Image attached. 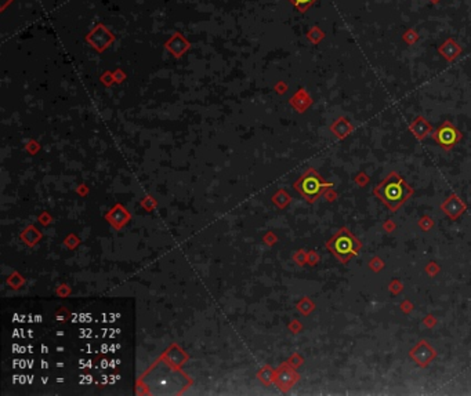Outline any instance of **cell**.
Wrapping results in <instances>:
<instances>
[{
    "label": "cell",
    "instance_id": "obj_1",
    "mask_svg": "<svg viewBox=\"0 0 471 396\" xmlns=\"http://www.w3.org/2000/svg\"><path fill=\"white\" fill-rule=\"evenodd\" d=\"M413 194V188L408 185L397 171L389 173V176L373 188L374 196L384 203L391 213H397Z\"/></svg>",
    "mask_w": 471,
    "mask_h": 396
},
{
    "label": "cell",
    "instance_id": "obj_2",
    "mask_svg": "<svg viewBox=\"0 0 471 396\" xmlns=\"http://www.w3.org/2000/svg\"><path fill=\"white\" fill-rule=\"evenodd\" d=\"M326 249L341 264H347L362 249V242L357 239L348 228L343 226L326 242Z\"/></svg>",
    "mask_w": 471,
    "mask_h": 396
},
{
    "label": "cell",
    "instance_id": "obj_3",
    "mask_svg": "<svg viewBox=\"0 0 471 396\" xmlns=\"http://www.w3.org/2000/svg\"><path fill=\"white\" fill-rule=\"evenodd\" d=\"M330 188H332V182L324 181V178L312 169H309L296 184V189L309 203L315 202L321 195Z\"/></svg>",
    "mask_w": 471,
    "mask_h": 396
},
{
    "label": "cell",
    "instance_id": "obj_4",
    "mask_svg": "<svg viewBox=\"0 0 471 396\" xmlns=\"http://www.w3.org/2000/svg\"><path fill=\"white\" fill-rule=\"evenodd\" d=\"M431 138L444 151H452L463 138V133L456 127L451 120L442 121L437 130L431 133Z\"/></svg>",
    "mask_w": 471,
    "mask_h": 396
},
{
    "label": "cell",
    "instance_id": "obj_5",
    "mask_svg": "<svg viewBox=\"0 0 471 396\" xmlns=\"http://www.w3.org/2000/svg\"><path fill=\"white\" fill-rule=\"evenodd\" d=\"M409 357H410L419 367L426 369V367L437 357V352H435V349L429 344V341L420 339V341L409 351Z\"/></svg>",
    "mask_w": 471,
    "mask_h": 396
},
{
    "label": "cell",
    "instance_id": "obj_6",
    "mask_svg": "<svg viewBox=\"0 0 471 396\" xmlns=\"http://www.w3.org/2000/svg\"><path fill=\"white\" fill-rule=\"evenodd\" d=\"M441 210H442V213L447 216L448 218L455 221V219H457L460 216H463L464 213H466L467 206H466V203H464L457 195L451 194L447 199L442 202V204H441Z\"/></svg>",
    "mask_w": 471,
    "mask_h": 396
},
{
    "label": "cell",
    "instance_id": "obj_7",
    "mask_svg": "<svg viewBox=\"0 0 471 396\" xmlns=\"http://www.w3.org/2000/svg\"><path fill=\"white\" fill-rule=\"evenodd\" d=\"M437 51H438L439 56L442 57L445 61H448V62H453V61H456L459 57L462 56L463 49H462V46L459 44V41L456 40V39H453V38H448L447 40H444L441 44H439Z\"/></svg>",
    "mask_w": 471,
    "mask_h": 396
},
{
    "label": "cell",
    "instance_id": "obj_8",
    "mask_svg": "<svg viewBox=\"0 0 471 396\" xmlns=\"http://www.w3.org/2000/svg\"><path fill=\"white\" fill-rule=\"evenodd\" d=\"M409 131L412 133V136H413L416 139L423 141L424 138H427L431 133H432V126H431L430 121L427 120L424 116L419 115V116H416L413 120L410 121Z\"/></svg>",
    "mask_w": 471,
    "mask_h": 396
},
{
    "label": "cell",
    "instance_id": "obj_9",
    "mask_svg": "<svg viewBox=\"0 0 471 396\" xmlns=\"http://www.w3.org/2000/svg\"><path fill=\"white\" fill-rule=\"evenodd\" d=\"M330 131H332L339 139H344V138L348 137L349 134L354 131V126H352V123H351L346 116H340V118H337V119L332 123Z\"/></svg>",
    "mask_w": 471,
    "mask_h": 396
},
{
    "label": "cell",
    "instance_id": "obj_10",
    "mask_svg": "<svg viewBox=\"0 0 471 396\" xmlns=\"http://www.w3.org/2000/svg\"><path fill=\"white\" fill-rule=\"evenodd\" d=\"M402 40L405 41L408 46H413L420 40V35L414 28H408L405 32L402 33Z\"/></svg>",
    "mask_w": 471,
    "mask_h": 396
},
{
    "label": "cell",
    "instance_id": "obj_11",
    "mask_svg": "<svg viewBox=\"0 0 471 396\" xmlns=\"http://www.w3.org/2000/svg\"><path fill=\"white\" fill-rule=\"evenodd\" d=\"M307 36H308L309 40L317 44V43H319V41H321L322 39H324V38H325V33H324V31H322V29H321L319 26H314V28H312V29L309 31Z\"/></svg>",
    "mask_w": 471,
    "mask_h": 396
},
{
    "label": "cell",
    "instance_id": "obj_12",
    "mask_svg": "<svg viewBox=\"0 0 471 396\" xmlns=\"http://www.w3.org/2000/svg\"><path fill=\"white\" fill-rule=\"evenodd\" d=\"M417 225H419V228L422 229L423 232H429L434 226V221L429 216H423L422 218L417 221Z\"/></svg>",
    "mask_w": 471,
    "mask_h": 396
},
{
    "label": "cell",
    "instance_id": "obj_13",
    "mask_svg": "<svg viewBox=\"0 0 471 396\" xmlns=\"http://www.w3.org/2000/svg\"><path fill=\"white\" fill-rule=\"evenodd\" d=\"M290 1L300 10L301 13H304V11H307V8H308L309 6H312L317 0H290Z\"/></svg>",
    "mask_w": 471,
    "mask_h": 396
},
{
    "label": "cell",
    "instance_id": "obj_14",
    "mask_svg": "<svg viewBox=\"0 0 471 396\" xmlns=\"http://www.w3.org/2000/svg\"><path fill=\"white\" fill-rule=\"evenodd\" d=\"M369 268H370L373 272H380L383 268H384V261L376 256V257H373V258L369 261Z\"/></svg>",
    "mask_w": 471,
    "mask_h": 396
},
{
    "label": "cell",
    "instance_id": "obj_15",
    "mask_svg": "<svg viewBox=\"0 0 471 396\" xmlns=\"http://www.w3.org/2000/svg\"><path fill=\"white\" fill-rule=\"evenodd\" d=\"M354 181H355V184H357L358 186L364 188V186H366L368 184H369V177L366 176L365 171H361V173H358L357 176L354 177Z\"/></svg>",
    "mask_w": 471,
    "mask_h": 396
},
{
    "label": "cell",
    "instance_id": "obj_16",
    "mask_svg": "<svg viewBox=\"0 0 471 396\" xmlns=\"http://www.w3.org/2000/svg\"><path fill=\"white\" fill-rule=\"evenodd\" d=\"M390 291L392 293V294H399L401 291H402V289H404V286H402V283L399 282V280H392V282L390 283Z\"/></svg>",
    "mask_w": 471,
    "mask_h": 396
},
{
    "label": "cell",
    "instance_id": "obj_17",
    "mask_svg": "<svg viewBox=\"0 0 471 396\" xmlns=\"http://www.w3.org/2000/svg\"><path fill=\"white\" fill-rule=\"evenodd\" d=\"M426 272L429 274V275L432 277V276H435L439 272V267H438V264H435V262H429V265L426 267Z\"/></svg>",
    "mask_w": 471,
    "mask_h": 396
},
{
    "label": "cell",
    "instance_id": "obj_18",
    "mask_svg": "<svg viewBox=\"0 0 471 396\" xmlns=\"http://www.w3.org/2000/svg\"><path fill=\"white\" fill-rule=\"evenodd\" d=\"M424 324H426L427 327H434V326L437 324V320H435V317L432 315H429L424 317Z\"/></svg>",
    "mask_w": 471,
    "mask_h": 396
},
{
    "label": "cell",
    "instance_id": "obj_19",
    "mask_svg": "<svg viewBox=\"0 0 471 396\" xmlns=\"http://www.w3.org/2000/svg\"><path fill=\"white\" fill-rule=\"evenodd\" d=\"M401 309H402V312L409 314V312L413 309V307H412V302H409V301H404V302L401 304Z\"/></svg>",
    "mask_w": 471,
    "mask_h": 396
},
{
    "label": "cell",
    "instance_id": "obj_20",
    "mask_svg": "<svg viewBox=\"0 0 471 396\" xmlns=\"http://www.w3.org/2000/svg\"><path fill=\"white\" fill-rule=\"evenodd\" d=\"M383 228H384V231H387V232H392V231L395 229V224H394L391 219H387V222L383 224Z\"/></svg>",
    "mask_w": 471,
    "mask_h": 396
},
{
    "label": "cell",
    "instance_id": "obj_21",
    "mask_svg": "<svg viewBox=\"0 0 471 396\" xmlns=\"http://www.w3.org/2000/svg\"><path fill=\"white\" fill-rule=\"evenodd\" d=\"M439 1H441V0H430V3H432V4H438Z\"/></svg>",
    "mask_w": 471,
    "mask_h": 396
}]
</instances>
